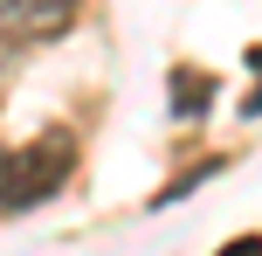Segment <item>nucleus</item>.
Instances as JSON below:
<instances>
[{
    "instance_id": "20e7f679",
    "label": "nucleus",
    "mask_w": 262,
    "mask_h": 256,
    "mask_svg": "<svg viewBox=\"0 0 262 256\" xmlns=\"http://www.w3.org/2000/svg\"><path fill=\"white\" fill-rule=\"evenodd\" d=\"M221 256H262V235H242V243H228Z\"/></svg>"
},
{
    "instance_id": "7ed1b4c3",
    "label": "nucleus",
    "mask_w": 262,
    "mask_h": 256,
    "mask_svg": "<svg viewBox=\"0 0 262 256\" xmlns=\"http://www.w3.org/2000/svg\"><path fill=\"white\" fill-rule=\"evenodd\" d=\"M200 104H207V76H193V83L180 76V97H172V111L186 118V111H200Z\"/></svg>"
},
{
    "instance_id": "f03ea898",
    "label": "nucleus",
    "mask_w": 262,
    "mask_h": 256,
    "mask_svg": "<svg viewBox=\"0 0 262 256\" xmlns=\"http://www.w3.org/2000/svg\"><path fill=\"white\" fill-rule=\"evenodd\" d=\"M76 7L83 0H0V35H28V42L62 35L76 21Z\"/></svg>"
},
{
    "instance_id": "f257e3e1",
    "label": "nucleus",
    "mask_w": 262,
    "mask_h": 256,
    "mask_svg": "<svg viewBox=\"0 0 262 256\" xmlns=\"http://www.w3.org/2000/svg\"><path fill=\"white\" fill-rule=\"evenodd\" d=\"M69 166H76V152H69L62 132L0 152V208H41V201L69 180Z\"/></svg>"
},
{
    "instance_id": "39448f33",
    "label": "nucleus",
    "mask_w": 262,
    "mask_h": 256,
    "mask_svg": "<svg viewBox=\"0 0 262 256\" xmlns=\"http://www.w3.org/2000/svg\"><path fill=\"white\" fill-rule=\"evenodd\" d=\"M249 111H262V83H255L249 97H242V118H249Z\"/></svg>"
}]
</instances>
